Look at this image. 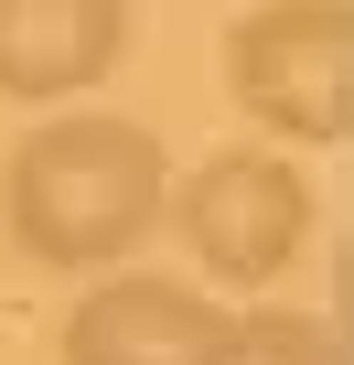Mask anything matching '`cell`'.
Here are the masks:
<instances>
[{
    "mask_svg": "<svg viewBox=\"0 0 354 365\" xmlns=\"http://www.w3.org/2000/svg\"><path fill=\"white\" fill-rule=\"evenodd\" d=\"M161 205H172V150L140 118H108V108H54L0 161V226H11V247L33 269H65V279L129 269L161 237Z\"/></svg>",
    "mask_w": 354,
    "mask_h": 365,
    "instance_id": "1",
    "label": "cell"
},
{
    "mask_svg": "<svg viewBox=\"0 0 354 365\" xmlns=\"http://www.w3.org/2000/svg\"><path fill=\"white\" fill-rule=\"evenodd\" d=\"M311 215L322 205H311L301 161L269 150V140L204 150L194 172H172V205H161V226L183 237V258L215 290H236V301H258L269 279H290V258L311 247Z\"/></svg>",
    "mask_w": 354,
    "mask_h": 365,
    "instance_id": "2",
    "label": "cell"
},
{
    "mask_svg": "<svg viewBox=\"0 0 354 365\" xmlns=\"http://www.w3.org/2000/svg\"><path fill=\"white\" fill-rule=\"evenodd\" d=\"M226 97L269 150H333L354 118V11L343 0H258L226 22Z\"/></svg>",
    "mask_w": 354,
    "mask_h": 365,
    "instance_id": "3",
    "label": "cell"
},
{
    "mask_svg": "<svg viewBox=\"0 0 354 365\" xmlns=\"http://www.w3.org/2000/svg\"><path fill=\"white\" fill-rule=\"evenodd\" d=\"M226 301L161 269H97L65 312V365H204Z\"/></svg>",
    "mask_w": 354,
    "mask_h": 365,
    "instance_id": "4",
    "label": "cell"
},
{
    "mask_svg": "<svg viewBox=\"0 0 354 365\" xmlns=\"http://www.w3.org/2000/svg\"><path fill=\"white\" fill-rule=\"evenodd\" d=\"M129 65V0H0V97L65 108Z\"/></svg>",
    "mask_w": 354,
    "mask_h": 365,
    "instance_id": "5",
    "label": "cell"
},
{
    "mask_svg": "<svg viewBox=\"0 0 354 365\" xmlns=\"http://www.w3.org/2000/svg\"><path fill=\"white\" fill-rule=\"evenodd\" d=\"M204 365H343V333L322 312H290V301H247L215 322Z\"/></svg>",
    "mask_w": 354,
    "mask_h": 365,
    "instance_id": "6",
    "label": "cell"
}]
</instances>
